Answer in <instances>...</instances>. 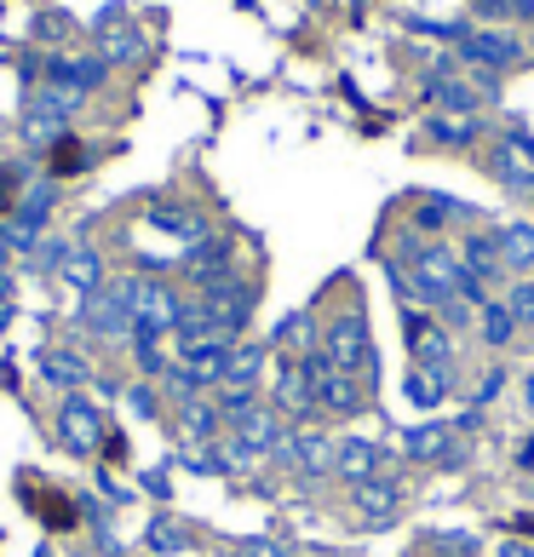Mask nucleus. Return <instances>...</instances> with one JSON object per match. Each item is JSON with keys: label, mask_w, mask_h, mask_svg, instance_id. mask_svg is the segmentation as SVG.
<instances>
[{"label": "nucleus", "mask_w": 534, "mask_h": 557, "mask_svg": "<svg viewBox=\"0 0 534 557\" xmlns=\"http://www.w3.org/2000/svg\"><path fill=\"white\" fill-rule=\"evenodd\" d=\"M35 557H58V552H52V546H40V552H35Z\"/></svg>", "instance_id": "ea45409f"}, {"label": "nucleus", "mask_w": 534, "mask_h": 557, "mask_svg": "<svg viewBox=\"0 0 534 557\" xmlns=\"http://www.w3.org/2000/svg\"><path fill=\"white\" fill-rule=\"evenodd\" d=\"M138 52H144V35L138 29H110L104 35V58H110V64H133Z\"/></svg>", "instance_id": "bb28decb"}, {"label": "nucleus", "mask_w": 534, "mask_h": 557, "mask_svg": "<svg viewBox=\"0 0 534 557\" xmlns=\"http://www.w3.org/2000/svg\"><path fill=\"white\" fill-rule=\"evenodd\" d=\"M64 259H70L64 242H40V247H35V264H40V271H64Z\"/></svg>", "instance_id": "2f4dec72"}, {"label": "nucleus", "mask_w": 534, "mask_h": 557, "mask_svg": "<svg viewBox=\"0 0 534 557\" xmlns=\"http://www.w3.org/2000/svg\"><path fill=\"white\" fill-rule=\"evenodd\" d=\"M241 557H282V546H271V541H248V546H241Z\"/></svg>", "instance_id": "c9c22d12"}, {"label": "nucleus", "mask_w": 534, "mask_h": 557, "mask_svg": "<svg viewBox=\"0 0 534 557\" xmlns=\"http://www.w3.org/2000/svg\"><path fill=\"white\" fill-rule=\"evenodd\" d=\"M477 322H483V339H488V345H506L511 334H518V317H511V305H483Z\"/></svg>", "instance_id": "393cba45"}, {"label": "nucleus", "mask_w": 534, "mask_h": 557, "mask_svg": "<svg viewBox=\"0 0 534 557\" xmlns=\"http://www.w3.org/2000/svg\"><path fill=\"white\" fill-rule=\"evenodd\" d=\"M104 460H127V443H121V437H104Z\"/></svg>", "instance_id": "e433bc0d"}, {"label": "nucleus", "mask_w": 534, "mask_h": 557, "mask_svg": "<svg viewBox=\"0 0 534 557\" xmlns=\"http://www.w3.org/2000/svg\"><path fill=\"white\" fill-rule=\"evenodd\" d=\"M12 322V299H0V327H7Z\"/></svg>", "instance_id": "58836bf2"}, {"label": "nucleus", "mask_w": 534, "mask_h": 557, "mask_svg": "<svg viewBox=\"0 0 534 557\" xmlns=\"http://www.w3.org/2000/svg\"><path fill=\"white\" fill-rule=\"evenodd\" d=\"M460 58H471V64L488 70V75H500V70L523 64V47L500 29H471V35H460Z\"/></svg>", "instance_id": "6e6552de"}, {"label": "nucleus", "mask_w": 534, "mask_h": 557, "mask_svg": "<svg viewBox=\"0 0 534 557\" xmlns=\"http://www.w3.org/2000/svg\"><path fill=\"white\" fill-rule=\"evenodd\" d=\"M87 374H92V368L80 362L75 350H47V357H40V380H47V385H64V391H75Z\"/></svg>", "instance_id": "412c9836"}, {"label": "nucleus", "mask_w": 534, "mask_h": 557, "mask_svg": "<svg viewBox=\"0 0 534 557\" xmlns=\"http://www.w3.org/2000/svg\"><path fill=\"white\" fill-rule=\"evenodd\" d=\"M150 224H156V231H167V236H178V242H201V236H208V219L190 213V208H167V201H156V208H150Z\"/></svg>", "instance_id": "f3484780"}, {"label": "nucleus", "mask_w": 534, "mask_h": 557, "mask_svg": "<svg viewBox=\"0 0 534 557\" xmlns=\"http://www.w3.org/2000/svg\"><path fill=\"white\" fill-rule=\"evenodd\" d=\"M299 362H305V380L316 391V414H339V420L362 414V385L351 374H339V368L327 362V350H305Z\"/></svg>", "instance_id": "7ed1b4c3"}, {"label": "nucleus", "mask_w": 534, "mask_h": 557, "mask_svg": "<svg viewBox=\"0 0 534 557\" xmlns=\"http://www.w3.org/2000/svg\"><path fill=\"white\" fill-rule=\"evenodd\" d=\"M75 110H80V92L52 87V81H47V92H35L29 110H24V138L29 144H58V138H64V121Z\"/></svg>", "instance_id": "20e7f679"}, {"label": "nucleus", "mask_w": 534, "mask_h": 557, "mask_svg": "<svg viewBox=\"0 0 534 557\" xmlns=\"http://www.w3.org/2000/svg\"><path fill=\"white\" fill-rule=\"evenodd\" d=\"M276 454L299 471V478H322V471H334L339 443H334V437H322V431H299V437H282Z\"/></svg>", "instance_id": "9d476101"}, {"label": "nucleus", "mask_w": 534, "mask_h": 557, "mask_svg": "<svg viewBox=\"0 0 534 557\" xmlns=\"http://www.w3.org/2000/svg\"><path fill=\"white\" fill-rule=\"evenodd\" d=\"M431 138L448 144V150H465V144L477 138V121L471 115H431Z\"/></svg>", "instance_id": "5701e85b"}, {"label": "nucleus", "mask_w": 534, "mask_h": 557, "mask_svg": "<svg viewBox=\"0 0 534 557\" xmlns=\"http://www.w3.org/2000/svg\"><path fill=\"white\" fill-rule=\"evenodd\" d=\"M64 276L80 287V294H98V276H104V264H98V253H87V247H70Z\"/></svg>", "instance_id": "b1692460"}, {"label": "nucleus", "mask_w": 534, "mask_h": 557, "mask_svg": "<svg viewBox=\"0 0 534 557\" xmlns=\"http://www.w3.org/2000/svg\"><path fill=\"white\" fill-rule=\"evenodd\" d=\"M184 541H190V534H184L178 518H156L150 529H144V546H150V552H178Z\"/></svg>", "instance_id": "a878e982"}, {"label": "nucleus", "mask_w": 534, "mask_h": 557, "mask_svg": "<svg viewBox=\"0 0 534 557\" xmlns=\"http://www.w3.org/2000/svg\"><path fill=\"white\" fill-rule=\"evenodd\" d=\"M127 305H133V345L138 350H150L161 345L167 334H178V322H184V305L173 287H161V282H127Z\"/></svg>", "instance_id": "f257e3e1"}, {"label": "nucleus", "mask_w": 534, "mask_h": 557, "mask_svg": "<svg viewBox=\"0 0 534 557\" xmlns=\"http://www.w3.org/2000/svg\"><path fill=\"white\" fill-rule=\"evenodd\" d=\"M495 247H500V271H534V224H500Z\"/></svg>", "instance_id": "2eb2a0df"}, {"label": "nucleus", "mask_w": 534, "mask_h": 557, "mask_svg": "<svg viewBox=\"0 0 534 557\" xmlns=\"http://www.w3.org/2000/svg\"><path fill=\"white\" fill-rule=\"evenodd\" d=\"M219 420H224V408H213L208 397H184V437H190V443H208L213 437V431H219Z\"/></svg>", "instance_id": "4be33fe9"}, {"label": "nucleus", "mask_w": 534, "mask_h": 557, "mask_svg": "<svg viewBox=\"0 0 534 557\" xmlns=\"http://www.w3.org/2000/svg\"><path fill=\"white\" fill-rule=\"evenodd\" d=\"M17 190H24V168H7V173H0V208H12Z\"/></svg>", "instance_id": "72a5a7b5"}, {"label": "nucleus", "mask_w": 534, "mask_h": 557, "mask_svg": "<svg viewBox=\"0 0 534 557\" xmlns=\"http://www.w3.org/2000/svg\"><path fill=\"white\" fill-rule=\"evenodd\" d=\"M488 168H495V178L511 184V190H529L534 184V138L529 133H500L495 150H488Z\"/></svg>", "instance_id": "0eeeda50"}, {"label": "nucleus", "mask_w": 534, "mask_h": 557, "mask_svg": "<svg viewBox=\"0 0 534 557\" xmlns=\"http://www.w3.org/2000/svg\"><path fill=\"white\" fill-rule=\"evenodd\" d=\"M402 391L414 408H437L448 397V368H414V374L402 380Z\"/></svg>", "instance_id": "aec40b11"}, {"label": "nucleus", "mask_w": 534, "mask_h": 557, "mask_svg": "<svg viewBox=\"0 0 534 557\" xmlns=\"http://www.w3.org/2000/svg\"><path fill=\"white\" fill-rule=\"evenodd\" d=\"M98 339H133V305H127V282L121 287H104V294H87V317Z\"/></svg>", "instance_id": "423d86ee"}, {"label": "nucleus", "mask_w": 534, "mask_h": 557, "mask_svg": "<svg viewBox=\"0 0 534 557\" xmlns=\"http://www.w3.org/2000/svg\"><path fill=\"white\" fill-rule=\"evenodd\" d=\"M483 17H534V0H477Z\"/></svg>", "instance_id": "c756f323"}, {"label": "nucleus", "mask_w": 534, "mask_h": 557, "mask_svg": "<svg viewBox=\"0 0 534 557\" xmlns=\"http://www.w3.org/2000/svg\"><path fill=\"white\" fill-rule=\"evenodd\" d=\"M276 414L282 420H311L316 414V391H311V380H305L299 357L276 368Z\"/></svg>", "instance_id": "9b49d317"}, {"label": "nucleus", "mask_w": 534, "mask_h": 557, "mask_svg": "<svg viewBox=\"0 0 534 557\" xmlns=\"http://www.w3.org/2000/svg\"><path fill=\"white\" fill-rule=\"evenodd\" d=\"M529 408H534V374H529Z\"/></svg>", "instance_id": "a19ab883"}, {"label": "nucleus", "mask_w": 534, "mask_h": 557, "mask_svg": "<svg viewBox=\"0 0 534 557\" xmlns=\"http://www.w3.org/2000/svg\"><path fill=\"white\" fill-rule=\"evenodd\" d=\"M12 253V224H0V259Z\"/></svg>", "instance_id": "4c0bfd02"}, {"label": "nucleus", "mask_w": 534, "mask_h": 557, "mask_svg": "<svg viewBox=\"0 0 534 557\" xmlns=\"http://www.w3.org/2000/svg\"><path fill=\"white\" fill-rule=\"evenodd\" d=\"M87 168V144H75V138H58L52 144V173L64 178V173H80Z\"/></svg>", "instance_id": "cd10ccee"}, {"label": "nucleus", "mask_w": 534, "mask_h": 557, "mask_svg": "<svg viewBox=\"0 0 534 557\" xmlns=\"http://www.w3.org/2000/svg\"><path fill=\"white\" fill-rule=\"evenodd\" d=\"M380 466H385V448H380V443H368V437H345L339 454H334V471H345L351 483L380 478Z\"/></svg>", "instance_id": "4468645a"}, {"label": "nucleus", "mask_w": 534, "mask_h": 557, "mask_svg": "<svg viewBox=\"0 0 534 557\" xmlns=\"http://www.w3.org/2000/svg\"><path fill=\"white\" fill-rule=\"evenodd\" d=\"M29 511H35L47 529H58V534L80 523V511L70 506V494H58V488H35V494H29Z\"/></svg>", "instance_id": "a211bd4d"}, {"label": "nucleus", "mask_w": 534, "mask_h": 557, "mask_svg": "<svg viewBox=\"0 0 534 557\" xmlns=\"http://www.w3.org/2000/svg\"><path fill=\"white\" fill-rule=\"evenodd\" d=\"M58 437L70 443V454H92L98 443H104V414H98V403L70 397L64 408H58Z\"/></svg>", "instance_id": "1a4fd4ad"}, {"label": "nucleus", "mask_w": 534, "mask_h": 557, "mask_svg": "<svg viewBox=\"0 0 534 557\" xmlns=\"http://www.w3.org/2000/svg\"><path fill=\"white\" fill-rule=\"evenodd\" d=\"M402 334H408V350H414V368H448V362H455V339H448V327L437 317L408 311Z\"/></svg>", "instance_id": "39448f33"}, {"label": "nucleus", "mask_w": 534, "mask_h": 557, "mask_svg": "<svg viewBox=\"0 0 534 557\" xmlns=\"http://www.w3.org/2000/svg\"><path fill=\"white\" fill-rule=\"evenodd\" d=\"M322 350H327V362H334L339 374H351L357 385L374 380V334H368V317L362 311H339L334 322H327Z\"/></svg>", "instance_id": "f03ea898"}, {"label": "nucleus", "mask_w": 534, "mask_h": 557, "mask_svg": "<svg viewBox=\"0 0 534 557\" xmlns=\"http://www.w3.org/2000/svg\"><path fill=\"white\" fill-rule=\"evenodd\" d=\"M127 408H133L138 420H150V414H156V391H150V385H133V391H127Z\"/></svg>", "instance_id": "473e14b6"}, {"label": "nucleus", "mask_w": 534, "mask_h": 557, "mask_svg": "<svg viewBox=\"0 0 534 557\" xmlns=\"http://www.w3.org/2000/svg\"><path fill=\"white\" fill-rule=\"evenodd\" d=\"M47 81L87 98L98 81H104V58H47Z\"/></svg>", "instance_id": "ddd939ff"}, {"label": "nucleus", "mask_w": 534, "mask_h": 557, "mask_svg": "<svg viewBox=\"0 0 534 557\" xmlns=\"http://www.w3.org/2000/svg\"><path fill=\"white\" fill-rule=\"evenodd\" d=\"M511 317H523V322H534V282H523L518 294H511Z\"/></svg>", "instance_id": "f704fd0d"}, {"label": "nucleus", "mask_w": 534, "mask_h": 557, "mask_svg": "<svg viewBox=\"0 0 534 557\" xmlns=\"http://www.w3.org/2000/svg\"><path fill=\"white\" fill-rule=\"evenodd\" d=\"M455 213H465L460 201H420L414 224H420V231H437V224H443V219H455Z\"/></svg>", "instance_id": "c85d7f7f"}, {"label": "nucleus", "mask_w": 534, "mask_h": 557, "mask_svg": "<svg viewBox=\"0 0 534 557\" xmlns=\"http://www.w3.org/2000/svg\"><path fill=\"white\" fill-rule=\"evenodd\" d=\"M259 368H264V345H236L231 350V362H224V391H253L259 380Z\"/></svg>", "instance_id": "6ab92c4d"}, {"label": "nucleus", "mask_w": 534, "mask_h": 557, "mask_svg": "<svg viewBox=\"0 0 534 557\" xmlns=\"http://www.w3.org/2000/svg\"><path fill=\"white\" fill-rule=\"evenodd\" d=\"M431 104H437V115H471L477 110V87H465V81H455V75H431Z\"/></svg>", "instance_id": "dca6fc26"}, {"label": "nucleus", "mask_w": 534, "mask_h": 557, "mask_svg": "<svg viewBox=\"0 0 534 557\" xmlns=\"http://www.w3.org/2000/svg\"><path fill=\"white\" fill-rule=\"evenodd\" d=\"M448 437H443V425H420L414 437H408V454H414V460H431V448H443Z\"/></svg>", "instance_id": "7c9ffc66"}, {"label": "nucleus", "mask_w": 534, "mask_h": 557, "mask_svg": "<svg viewBox=\"0 0 534 557\" xmlns=\"http://www.w3.org/2000/svg\"><path fill=\"white\" fill-rule=\"evenodd\" d=\"M351 500H357V518L380 529V523H392L397 511H402V488L385 483V478H368V483L351 488Z\"/></svg>", "instance_id": "f8f14e48"}]
</instances>
